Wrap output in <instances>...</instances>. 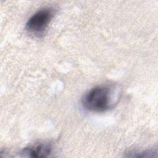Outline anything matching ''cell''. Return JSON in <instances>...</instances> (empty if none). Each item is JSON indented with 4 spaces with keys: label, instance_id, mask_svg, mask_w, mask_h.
<instances>
[{
    "label": "cell",
    "instance_id": "obj_1",
    "mask_svg": "<svg viewBox=\"0 0 158 158\" xmlns=\"http://www.w3.org/2000/svg\"><path fill=\"white\" fill-rule=\"evenodd\" d=\"M114 93L113 88L107 86L94 87L84 94L81 99V104L89 111H106L113 108L118 102V95L114 96Z\"/></svg>",
    "mask_w": 158,
    "mask_h": 158
},
{
    "label": "cell",
    "instance_id": "obj_2",
    "mask_svg": "<svg viewBox=\"0 0 158 158\" xmlns=\"http://www.w3.org/2000/svg\"><path fill=\"white\" fill-rule=\"evenodd\" d=\"M54 16V10L43 8L32 15L26 23V29L34 35L43 33Z\"/></svg>",
    "mask_w": 158,
    "mask_h": 158
},
{
    "label": "cell",
    "instance_id": "obj_3",
    "mask_svg": "<svg viewBox=\"0 0 158 158\" xmlns=\"http://www.w3.org/2000/svg\"><path fill=\"white\" fill-rule=\"evenodd\" d=\"M52 147L49 143H39L25 148L22 154L23 156L30 157H44L48 156L51 152Z\"/></svg>",
    "mask_w": 158,
    "mask_h": 158
}]
</instances>
